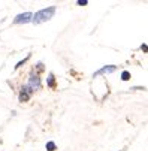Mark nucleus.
Segmentation results:
<instances>
[{"label": "nucleus", "mask_w": 148, "mask_h": 151, "mask_svg": "<svg viewBox=\"0 0 148 151\" xmlns=\"http://www.w3.org/2000/svg\"><path fill=\"white\" fill-rule=\"evenodd\" d=\"M55 14V6H50V8H45V9H40L37 11L32 21H33V24H40V23H45V21H50Z\"/></svg>", "instance_id": "1"}, {"label": "nucleus", "mask_w": 148, "mask_h": 151, "mask_svg": "<svg viewBox=\"0 0 148 151\" xmlns=\"http://www.w3.org/2000/svg\"><path fill=\"white\" fill-rule=\"evenodd\" d=\"M33 18V14L32 12H24V14H19L17 15V18L14 19V24H26L29 21H32Z\"/></svg>", "instance_id": "2"}, {"label": "nucleus", "mask_w": 148, "mask_h": 151, "mask_svg": "<svg viewBox=\"0 0 148 151\" xmlns=\"http://www.w3.org/2000/svg\"><path fill=\"white\" fill-rule=\"evenodd\" d=\"M33 94V90L29 87V85H24L23 88H21V93H19V102H27Z\"/></svg>", "instance_id": "3"}, {"label": "nucleus", "mask_w": 148, "mask_h": 151, "mask_svg": "<svg viewBox=\"0 0 148 151\" xmlns=\"http://www.w3.org/2000/svg\"><path fill=\"white\" fill-rule=\"evenodd\" d=\"M29 87L34 91V90H37V88H40V78L36 75V73H33L32 76H30V79H29Z\"/></svg>", "instance_id": "4"}, {"label": "nucleus", "mask_w": 148, "mask_h": 151, "mask_svg": "<svg viewBox=\"0 0 148 151\" xmlns=\"http://www.w3.org/2000/svg\"><path fill=\"white\" fill-rule=\"evenodd\" d=\"M115 69H117L115 66H103L100 70H97V72L94 73V76H99V75H102V73H112Z\"/></svg>", "instance_id": "5"}, {"label": "nucleus", "mask_w": 148, "mask_h": 151, "mask_svg": "<svg viewBox=\"0 0 148 151\" xmlns=\"http://www.w3.org/2000/svg\"><path fill=\"white\" fill-rule=\"evenodd\" d=\"M47 150H48V151H54V150H55V144H54V142H48V144H47Z\"/></svg>", "instance_id": "6"}, {"label": "nucleus", "mask_w": 148, "mask_h": 151, "mask_svg": "<svg viewBox=\"0 0 148 151\" xmlns=\"http://www.w3.org/2000/svg\"><path fill=\"white\" fill-rule=\"evenodd\" d=\"M48 85H50V87H54V85H55V84H54V75H52V73H51L50 78H48Z\"/></svg>", "instance_id": "7"}, {"label": "nucleus", "mask_w": 148, "mask_h": 151, "mask_svg": "<svg viewBox=\"0 0 148 151\" xmlns=\"http://www.w3.org/2000/svg\"><path fill=\"white\" fill-rule=\"evenodd\" d=\"M129 78H130V73H129V72H123V76H121L123 81H127Z\"/></svg>", "instance_id": "8"}, {"label": "nucleus", "mask_w": 148, "mask_h": 151, "mask_svg": "<svg viewBox=\"0 0 148 151\" xmlns=\"http://www.w3.org/2000/svg\"><path fill=\"white\" fill-rule=\"evenodd\" d=\"M78 5L84 6V5H87V0H81V2H78Z\"/></svg>", "instance_id": "9"}]
</instances>
